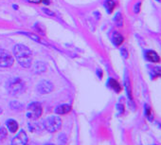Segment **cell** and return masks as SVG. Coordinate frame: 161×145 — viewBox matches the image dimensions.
I'll return each mask as SVG.
<instances>
[{
    "label": "cell",
    "mask_w": 161,
    "mask_h": 145,
    "mask_svg": "<svg viewBox=\"0 0 161 145\" xmlns=\"http://www.w3.org/2000/svg\"><path fill=\"white\" fill-rule=\"evenodd\" d=\"M14 54L16 57V60L18 61V63L20 64L21 66L25 67V68H29L31 65V62H32V54L31 49L21 44H18L16 46H14Z\"/></svg>",
    "instance_id": "cell-1"
},
{
    "label": "cell",
    "mask_w": 161,
    "mask_h": 145,
    "mask_svg": "<svg viewBox=\"0 0 161 145\" xmlns=\"http://www.w3.org/2000/svg\"><path fill=\"white\" fill-rule=\"evenodd\" d=\"M24 86L25 84L20 78H14L7 83V91L11 95H17L23 91Z\"/></svg>",
    "instance_id": "cell-2"
},
{
    "label": "cell",
    "mask_w": 161,
    "mask_h": 145,
    "mask_svg": "<svg viewBox=\"0 0 161 145\" xmlns=\"http://www.w3.org/2000/svg\"><path fill=\"white\" fill-rule=\"evenodd\" d=\"M44 127L50 133L57 132L62 127V120L59 117L50 116L44 120Z\"/></svg>",
    "instance_id": "cell-3"
},
{
    "label": "cell",
    "mask_w": 161,
    "mask_h": 145,
    "mask_svg": "<svg viewBox=\"0 0 161 145\" xmlns=\"http://www.w3.org/2000/svg\"><path fill=\"white\" fill-rule=\"evenodd\" d=\"M43 113V107L42 104L39 103H31L29 104L28 106V112H27V116L29 119L31 120H36L39 117H41Z\"/></svg>",
    "instance_id": "cell-4"
},
{
    "label": "cell",
    "mask_w": 161,
    "mask_h": 145,
    "mask_svg": "<svg viewBox=\"0 0 161 145\" xmlns=\"http://www.w3.org/2000/svg\"><path fill=\"white\" fill-rule=\"evenodd\" d=\"M14 60V57L5 49H0V66L1 67H9L13 65Z\"/></svg>",
    "instance_id": "cell-5"
},
{
    "label": "cell",
    "mask_w": 161,
    "mask_h": 145,
    "mask_svg": "<svg viewBox=\"0 0 161 145\" xmlns=\"http://www.w3.org/2000/svg\"><path fill=\"white\" fill-rule=\"evenodd\" d=\"M52 90H53V85L49 81H42L37 86V91L42 95L48 94Z\"/></svg>",
    "instance_id": "cell-6"
},
{
    "label": "cell",
    "mask_w": 161,
    "mask_h": 145,
    "mask_svg": "<svg viewBox=\"0 0 161 145\" xmlns=\"http://www.w3.org/2000/svg\"><path fill=\"white\" fill-rule=\"evenodd\" d=\"M28 143V136L24 130H21L12 140V145H26Z\"/></svg>",
    "instance_id": "cell-7"
},
{
    "label": "cell",
    "mask_w": 161,
    "mask_h": 145,
    "mask_svg": "<svg viewBox=\"0 0 161 145\" xmlns=\"http://www.w3.org/2000/svg\"><path fill=\"white\" fill-rule=\"evenodd\" d=\"M145 57H146V59L149 62H152V63H159L160 62L159 55L155 51H153V50H148V51H146Z\"/></svg>",
    "instance_id": "cell-8"
},
{
    "label": "cell",
    "mask_w": 161,
    "mask_h": 145,
    "mask_svg": "<svg viewBox=\"0 0 161 145\" xmlns=\"http://www.w3.org/2000/svg\"><path fill=\"white\" fill-rule=\"evenodd\" d=\"M46 70H47V65L44 62H36L34 64V66H33L34 73L41 74V73H44Z\"/></svg>",
    "instance_id": "cell-9"
},
{
    "label": "cell",
    "mask_w": 161,
    "mask_h": 145,
    "mask_svg": "<svg viewBox=\"0 0 161 145\" xmlns=\"http://www.w3.org/2000/svg\"><path fill=\"white\" fill-rule=\"evenodd\" d=\"M71 110V106L68 105V104H62V105H59L56 109H55V112L59 115H64V114H67L68 112H70Z\"/></svg>",
    "instance_id": "cell-10"
},
{
    "label": "cell",
    "mask_w": 161,
    "mask_h": 145,
    "mask_svg": "<svg viewBox=\"0 0 161 145\" xmlns=\"http://www.w3.org/2000/svg\"><path fill=\"white\" fill-rule=\"evenodd\" d=\"M112 39H113L114 44H115L116 46H118V47H119V46H120V45L123 43V41H124L123 36H122L119 32H117V31H115V32L113 33Z\"/></svg>",
    "instance_id": "cell-11"
},
{
    "label": "cell",
    "mask_w": 161,
    "mask_h": 145,
    "mask_svg": "<svg viewBox=\"0 0 161 145\" xmlns=\"http://www.w3.org/2000/svg\"><path fill=\"white\" fill-rule=\"evenodd\" d=\"M7 126L11 133H15L18 129V123L14 120H7Z\"/></svg>",
    "instance_id": "cell-12"
},
{
    "label": "cell",
    "mask_w": 161,
    "mask_h": 145,
    "mask_svg": "<svg viewBox=\"0 0 161 145\" xmlns=\"http://www.w3.org/2000/svg\"><path fill=\"white\" fill-rule=\"evenodd\" d=\"M109 86H110L111 88H113L116 92H120V90H121V86H120V85L119 84V82L116 81V80L113 79V78H111V79L109 80Z\"/></svg>",
    "instance_id": "cell-13"
},
{
    "label": "cell",
    "mask_w": 161,
    "mask_h": 145,
    "mask_svg": "<svg viewBox=\"0 0 161 145\" xmlns=\"http://www.w3.org/2000/svg\"><path fill=\"white\" fill-rule=\"evenodd\" d=\"M104 6H105L106 10L108 11V13L111 14L116 7V3H115L114 0H106L105 3H104Z\"/></svg>",
    "instance_id": "cell-14"
},
{
    "label": "cell",
    "mask_w": 161,
    "mask_h": 145,
    "mask_svg": "<svg viewBox=\"0 0 161 145\" xmlns=\"http://www.w3.org/2000/svg\"><path fill=\"white\" fill-rule=\"evenodd\" d=\"M24 34L25 35H27V36H29L30 38H31V39H33L35 42H37V43H41V44H43V45H47V43H46V42H44L41 38H39L37 35H35V34H31V33H30V32H24Z\"/></svg>",
    "instance_id": "cell-15"
},
{
    "label": "cell",
    "mask_w": 161,
    "mask_h": 145,
    "mask_svg": "<svg viewBox=\"0 0 161 145\" xmlns=\"http://www.w3.org/2000/svg\"><path fill=\"white\" fill-rule=\"evenodd\" d=\"M11 107H12V109H14V110L21 111V110L23 109V104H22L21 103L17 102V101H14V102L11 103Z\"/></svg>",
    "instance_id": "cell-16"
},
{
    "label": "cell",
    "mask_w": 161,
    "mask_h": 145,
    "mask_svg": "<svg viewBox=\"0 0 161 145\" xmlns=\"http://www.w3.org/2000/svg\"><path fill=\"white\" fill-rule=\"evenodd\" d=\"M115 23L118 27H122L123 26V18L120 13H118L115 16Z\"/></svg>",
    "instance_id": "cell-17"
},
{
    "label": "cell",
    "mask_w": 161,
    "mask_h": 145,
    "mask_svg": "<svg viewBox=\"0 0 161 145\" xmlns=\"http://www.w3.org/2000/svg\"><path fill=\"white\" fill-rule=\"evenodd\" d=\"M152 76L153 78H158L161 76V67H153L152 71Z\"/></svg>",
    "instance_id": "cell-18"
},
{
    "label": "cell",
    "mask_w": 161,
    "mask_h": 145,
    "mask_svg": "<svg viewBox=\"0 0 161 145\" xmlns=\"http://www.w3.org/2000/svg\"><path fill=\"white\" fill-rule=\"evenodd\" d=\"M145 114H146V117L149 120H153V113H152V109L151 107L148 105V104H145Z\"/></svg>",
    "instance_id": "cell-19"
},
{
    "label": "cell",
    "mask_w": 161,
    "mask_h": 145,
    "mask_svg": "<svg viewBox=\"0 0 161 145\" xmlns=\"http://www.w3.org/2000/svg\"><path fill=\"white\" fill-rule=\"evenodd\" d=\"M125 87H126V90H127V94H128V97L131 101L132 100V91H131V85H130V82L128 79L125 80Z\"/></svg>",
    "instance_id": "cell-20"
},
{
    "label": "cell",
    "mask_w": 161,
    "mask_h": 145,
    "mask_svg": "<svg viewBox=\"0 0 161 145\" xmlns=\"http://www.w3.org/2000/svg\"><path fill=\"white\" fill-rule=\"evenodd\" d=\"M7 135H8V132H7L6 128H4V127L0 128V141L5 139L6 137H7Z\"/></svg>",
    "instance_id": "cell-21"
},
{
    "label": "cell",
    "mask_w": 161,
    "mask_h": 145,
    "mask_svg": "<svg viewBox=\"0 0 161 145\" xmlns=\"http://www.w3.org/2000/svg\"><path fill=\"white\" fill-rule=\"evenodd\" d=\"M140 9H141V2H137L135 6H134V11L136 14H138L140 12Z\"/></svg>",
    "instance_id": "cell-22"
},
{
    "label": "cell",
    "mask_w": 161,
    "mask_h": 145,
    "mask_svg": "<svg viewBox=\"0 0 161 145\" xmlns=\"http://www.w3.org/2000/svg\"><path fill=\"white\" fill-rule=\"evenodd\" d=\"M120 51H121V54H122V56L124 58H127L128 57V51H127V49L125 47H122Z\"/></svg>",
    "instance_id": "cell-23"
},
{
    "label": "cell",
    "mask_w": 161,
    "mask_h": 145,
    "mask_svg": "<svg viewBox=\"0 0 161 145\" xmlns=\"http://www.w3.org/2000/svg\"><path fill=\"white\" fill-rule=\"evenodd\" d=\"M43 11H44L45 14H48V15H51V16L54 15V14H53L52 12H50L49 10H47V9H43Z\"/></svg>",
    "instance_id": "cell-24"
},
{
    "label": "cell",
    "mask_w": 161,
    "mask_h": 145,
    "mask_svg": "<svg viewBox=\"0 0 161 145\" xmlns=\"http://www.w3.org/2000/svg\"><path fill=\"white\" fill-rule=\"evenodd\" d=\"M30 2H31V3H35V4H39V3H41L43 0H29Z\"/></svg>",
    "instance_id": "cell-25"
},
{
    "label": "cell",
    "mask_w": 161,
    "mask_h": 145,
    "mask_svg": "<svg viewBox=\"0 0 161 145\" xmlns=\"http://www.w3.org/2000/svg\"><path fill=\"white\" fill-rule=\"evenodd\" d=\"M43 1L45 2V4H47V5H48L49 4V0H43Z\"/></svg>",
    "instance_id": "cell-26"
},
{
    "label": "cell",
    "mask_w": 161,
    "mask_h": 145,
    "mask_svg": "<svg viewBox=\"0 0 161 145\" xmlns=\"http://www.w3.org/2000/svg\"><path fill=\"white\" fill-rule=\"evenodd\" d=\"M1 113H2V108L0 107V114H1Z\"/></svg>",
    "instance_id": "cell-27"
},
{
    "label": "cell",
    "mask_w": 161,
    "mask_h": 145,
    "mask_svg": "<svg viewBox=\"0 0 161 145\" xmlns=\"http://www.w3.org/2000/svg\"><path fill=\"white\" fill-rule=\"evenodd\" d=\"M155 1H157V2H161V0H155Z\"/></svg>",
    "instance_id": "cell-28"
},
{
    "label": "cell",
    "mask_w": 161,
    "mask_h": 145,
    "mask_svg": "<svg viewBox=\"0 0 161 145\" xmlns=\"http://www.w3.org/2000/svg\"><path fill=\"white\" fill-rule=\"evenodd\" d=\"M46 145H54V144H50V143H48V144H46Z\"/></svg>",
    "instance_id": "cell-29"
}]
</instances>
